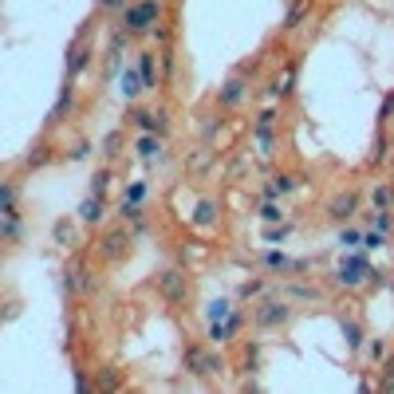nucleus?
I'll list each match as a JSON object with an SVG mask.
<instances>
[{"label": "nucleus", "mask_w": 394, "mask_h": 394, "mask_svg": "<svg viewBox=\"0 0 394 394\" xmlns=\"http://www.w3.org/2000/svg\"><path fill=\"white\" fill-rule=\"evenodd\" d=\"M245 95H248L245 75H229L221 83V91H217V107H221V111H237V107L245 103Z\"/></svg>", "instance_id": "6"}, {"label": "nucleus", "mask_w": 394, "mask_h": 394, "mask_svg": "<svg viewBox=\"0 0 394 394\" xmlns=\"http://www.w3.org/2000/svg\"><path fill=\"white\" fill-rule=\"evenodd\" d=\"M241 323H245V316H241V311L225 316V320H213V323H209V339H213L217 347H221V343H233V335L241 332Z\"/></svg>", "instance_id": "11"}, {"label": "nucleus", "mask_w": 394, "mask_h": 394, "mask_svg": "<svg viewBox=\"0 0 394 394\" xmlns=\"http://www.w3.org/2000/svg\"><path fill=\"white\" fill-rule=\"evenodd\" d=\"M260 221H268V225H280L284 221V209L272 201V197H264V205H260Z\"/></svg>", "instance_id": "28"}, {"label": "nucleus", "mask_w": 394, "mask_h": 394, "mask_svg": "<svg viewBox=\"0 0 394 394\" xmlns=\"http://www.w3.org/2000/svg\"><path fill=\"white\" fill-rule=\"evenodd\" d=\"M48 158H51V154H48V146H36V154H28V158H24V166H28V170H40V166H44Z\"/></svg>", "instance_id": "37"}, {"label": "nucleus", "mask_w": 394, "mask_h": 394, "mask_svg": "<svg viewBox=\"0 0 394 394\" xmlns=\"http://www.w3.org/2000/svg\"><path fill=\"white\" fill-rule=\"evenodd\" d=\"M370 205L375 209H394V185L391 182H379L370 189Z\"/></svg>", "instance_id": "22"}, {"label": "nucleus", "mask_w": 394, "mask_h": 394, "mask_svg": "<svg viewBox=\"0 0 394 394\" xmlns=\"http://www.w3.org/2000/svg\"><path fill=\"white\" fill-rule=\"evenodd\" d=\"M363 280H370V264L363 257H355V252H351V257L335 268V284H339V288H359Z\"/></svg>", "instance_id": "5"}, {"label": "nucleus", "mask_w": 394, "mask_h": 394, "mask_svg": "<svg viewBox=\"0 0 394 394\" xmlns=\"http://www.w3.org/2000/svg\"><path fill=\"white\" fill-rule=\"evenodd\" d=\"M119 154H123V135L111 130V135L103 138V158H119Z\"/></svg>", "instance_id": "31"}, {"label": "nucleus", "mask_w": 394, "mask_h": 394, "mask_svg": "<svg viewBox=\"0 0 394 394\" xmlns=\"http://www.w3.org/2000/svg\"><path fill=\"white\" fill-rule=\"evenodd\" d=\"M308 0H292V4H288V12H284V32H296V28L304 24V16H308Z\"/></svg>", "instance_id": "20"}, {"label": "nucleus", "mask_w": 394, "mask_h": 394, "mask_svg": "<svg viewBox=\"0 0 394 394\" xmlns=\"http://www.w3.org/2000/svg\"><path fill=\"white\" fill-rule=\"evenodd\" d=\"M252 135H257L260 154H272V146H276V111H260L257 123H252Z\"/></svg>", "instance_id": "10"}, {"label": "nucleus", "mask_w": 394, "mask_h": 394, "mask_svg": "<svg viewBox=\"0 0 394 394\" xmlns=\"http://www.w3.org/2000/svg\"><path fill=\"white\" fill-rule=\"evenodd\" d=\"M20 233H24V225H20V217H12V221H4V241H8V245H16V241H20Z\"/></svg>", "instance_id": "35"}, {"label": "nucleus", "mask_w": 394, "mask_h": 394, "mask_svg": "<svg viewBox=\"0 0 394 394\" xmlns=\"http://www.w3.org/2000/svg\"><path fill=\"white\" fill-rule=\"evenodd\" d=\"M79 225H103V217H107V205H103V197L98 194H87L83 201H79Z\"/></svg>", "instance_id": "14"}, {"label": "nucleus", "mask_w": 394, "mask_h": 394, "mask_svg": "<svg viewBox=\"0 0 394 394\" xmlns=\"http://www.w3.org/2000/svg\"><path fill=\"white\" fill-rule=\"evenodd\" d=\"M233 300H213V304H209V308H205V320H225V316H233Z\"/></svg>", "instance_id": "26"}, {"label": "nucleus", "mask_w": 394, "mask_h": 394, "mask_svg": "<svg viewBox=\"0 0 394 394\" xmlns=\"http://www.w3.org/2000/svg\"><path fill=\"white\" fill-rule=\"evenodd\" d=\"M146 197H150V185H146V182H130V185H126V194H123V201H135V205H142Z\"/></svg>", "instance_id": "29"}, {"label": "nucleus", "mask_w": 394, "mask_h": 394, "mask_svg": "<svg viewBox=\"0 0 394 394\" xmlns=\"http://www.w3.org/2000/svg\"><path fill=\"white\" fill-rule=\"evenodd\" d=\"M135 150H138V158H142V162H162V158H166V138H162V135H146V130H142V135L135 138Z\"/></svg>", "instance_id": "12"}, {"label": "nucleus", "mask_w": 394, "mask_h": 394, "mask_svg": "<svg viewBox=\"0 0 394 394\" xmlns=\"http://www.w3.org/2000/svg\"><path fill=\"white\" fill-rule=\"evenodd\" d=\"M87 60H91V51H87L83 44H75V48L67 51V75H79L87 67Z\"/></svg>", "instance_id": "25"}, {"label": "nucleus", "mask_w": 394, "mask_h": 394, "mask_svg": "<svg viewBox=\"0 0 394 394\" xmlns=\"http://www.w3.org/2000/svg\"><path fill=\"white\" fill-rule=\"evenodd\" d=\"M379 386H382V391H394V359H386V363H382Z\"/></svg>", "instance_id": "38"}, {"label": "nucleus", "mask_w": 394, "mask_h": 394, "mask_svg": "<svg viewBox=\"0 0 394 394\" xmlns=\"http://www.w3.org/2000/svg\"><path fill=\"white\" fill-rule=\"evenodd\" d=\"M107 12H126V0H98Z\"/></svg>", "instance_id": "43"}, {"label": "nucleus", "mask_w": 394, "mask_h": 394, "mask_svg": "<svg viewBox=\"0 0 394 394\" xmlns=\"http://www.w3.org/2000/svg\"><path fill=\"white\" fill-rule=\"evenodd\" d=\"M87 154H91V142H75V146H71V154H67V158H71V162H83Z\"/></svg>", "instance_id": "40"}, {"label": "nucleus", "mask_w": 394, "mask_h": 394, "mask_svg": "<svg viewBox=\"0 0 394 394\" xmlns=\"http://www.w3.org/2000/svg\"><path fill=\"white\" fill-rule=\"evenodd\" d=\"M386 154H391V146H386V138H379V142H375V154H370V162H386Z\"/></svg>", "instance_id": "42"}, {"label": "nucleus", "mask_w": 394, "mask_h": 394, "mask_svg": "<svg viewBox=\"0 0 394 394\" xmlns=\"http://www.w3.org/2000/svg\"><path fill=\"white\" fill-rule=\"evenodd\" d=\"M154 51H138V71H142V83H146V91H154L158 87V67H154Z\"/></svg>", "instance_id": "19"}, {"label": "nucleus", "mask_w": 394, "mask_h": 394, "mask_svg": "<svg viewBox=\"0 0 394 394\" xmlns=\"http://www.w3.org/2000/svg\"><path fill=\"white\" fill-rule=\"evenodd\" d=\"M126 252H130V233H126V229H111V233L98 241V257L107 260V264L123 260Z\"/></svg>", "instance_id": "7"}, {"label": "nucleus", "mask_w": 394, "mask_h": 394, "mask_svg": "<svg viewBox=\"0 0 394 394\" xmlns=\"http://www.w3.org/2000/svg\"><path fill=\"white\" fill-rule=\"evenodd\" d=\"M359 213V194L355 189H343V194H335L332 201H327V217H332V221H351V217H355Z\"/></svg>", "instance_id": "9"}, {"label": "nucleus", "mask_w": 394, "mask_h": 394, "mask_svg": "<svg viewBox=\"0 0 394 394\" xmlns=\"http://www.w3.org/2000/svg\"><path fill=\"white\" fill-rule=\"evenodd\" d=\"M343 339H347V351H359L363 339H367V335H363V323H359V320H343Z\"/></svg>", "instance_id": "24"}, {"label": "nucleus", "mask_w": 394, "mask_h": 394, "mask_svg": "<svg viewBox=\"0 0 394 394\" xmlns=\"http://www.w3.org/2000/svg\"><path fill=\"white\" fill-rule=\"evenodd\" d=\"M51 241H55L60 248H75V245H79V229H75V221H67V217L55 221V225H51Z\"/></svg>", "instance_id": "17"}, {"label": "nucleus", "mask_w": 394, "mask_h": 394, "mask_svg": "<svg viewBox=\"0 0 394 394\" xmlns=\"http://www.w3.org/2000/svg\"><path fill=\"white\" fill-rule=\"evenodd\" d=\"M95 386H98V391H123V386H126L123 370H119V367H103V370H98V379H95Z\"/></svg>", "instance_id": "21"}, {"label": "nucleus", "mask_w": 394, "mask_h": 394, "mask_svg": "<svg viewBox=\"0 0 394 394\" xmlns=\"http://www.w3.org/2000/svg\"><path fill=\"white\" fill-rule=\"evenodd\" d=\"M260 292H264V280H245L237 296H241V300H252V296H260Z\"/></svg>", "instance_id": "39"}, {"label": "nucleus", "mask_w": 394, "mask_h": 394, "mask_svg": "<svg viewBox=\"0 0 394 394\" xmlns=\"http://www.w3.org/2000/svg\"><path fill=\"white\" fill-rule=\"evenodd\" d=\"M107 185H111V170H107V166H103V170L95 173V178H91V194H107Z\"/></svg>", "instance_id": "33"}, {"label": "nucleus", "mask_w": 394, "mask_h": 394, "mask_svg": "<svg viewBox=\"0 0 394 394\" xmlns=\"http://www.w3.org/2000/svg\"><path fill=\"white\" fill-rule=\"evenodd\" d=\"M119 91H123L126 103H135V98L146 91V83H142V71H138V63H130V67H123V71H119Z\"/></svg>", "instance_id": "13"}, {"label": "nucleus", "mask_w": 394, "mask_h": 394, "mask_svg": "<svg viewBox=\"0 0 394 394\" xmlns=\"http://www.w3.org/2000/svg\"><path fill=\"white\" fill-rule=\"evenodd\" d=\"M213 221H217V205H213L209 197H205V201H197V209H194V225H197V229H209Z\"/></svg>", "instance_id": "23"}, {"label": "nucleus", "mask_w": 394, "mask_h": 394, "mask_svg": "<svg viewBox=\"0 0 394 394\" xmlns=\"http://www.w3.org/2000/svg\"><path fill=\"white\" fill-rule=\"evenodd\" d=\"M288 320H292V304L288 300H264V304L252 308V323H257L260 332H276Z\"/></svg>", "instance_id": "4"}, {"label": "nucleus", "mask_w": 394, "mask_h": 394, "mask_svg": "<svg viewBox=\"0 0 394 394\" xmlns=\"http://www.w3.org/2000/svg\"><path fill=\"white\" fill-rule=\"evenodd\" d=\"M0 217H4V221L20 217V209H16V185L12 182H0Z\"/></svg>", "instance_id": "18"}, {"label": "nucleus", "mask_w": 394, "mask_h": 394, "mask_svg": "<svg viewBox=\"0 0 394 394\" xmlns=\"http://www.w3.org/2000/svg\"><path fill=\"white\" fill-rule=\"evenodd\" d=\"M288 233H292L288 225H284V229H280V225H276V229H268V233H264V241H268V245H276V241H284V237H288Z\"/></svg>", "instance_id": "41"}, {"label": "nucleus", "mask_w": 394, "mask_h": 394, "mask_svg": "<svg viewBox=\"0 0 394 394\" xmlns=\"http://www.w3.org/2000/svg\"><path fill=\"white\" fill-rule=\"evenodd\" d=\"M158 20H162L158 0H135V4H126V12H123V32L126 36H150Z\"/></svg>", "instance_id": "1"}, {"label": "nucleus", "mask_w": 394, "mask_h": 394, "mask_svg": "<svg viewBox=\"0 0 394 394\" xmlns=\"http://www.w3.org/2000/svg\"><path fill=\"white\" fill-rule=\"evenodd\" d=\"M391 241V233H382V229H370V233H363V248H382Z\"/></svg>", "instance_id": "34"}, {"label": "nucleus", "mask_w": 394, "mask_h": 394, "mask_svg": "<svg viewBox=\"0 0 394 394\" xmlns=\"http://www.w3.org/2000/svg\"><path fill=\"white\" fill-rule=\"evenodd\" d=\"M339 245L343 248H363V229H355V225H351V229H339Z\"/></svg>", "instance_id": "30"}, {"label": "nucleus", "mask_w": 394, "mask_h": 394, "mask_svg": "<svg viewBox=\"0 0 394 394\" xmlns=\"http://www.w3.org/2000/svg\"><path fill=\"white\" fill-rule=\"evenodd\" d=\"M130 123L138 126V130H146V135H170V111H130Z\"/></svg>", "instance_id": "8"}, {"label": "nucleus", "mask_w": 394, "mask_h": 394, "mask_svg": "<svg viewBox=\"0 0 394 394\" xmlns=\"http://www.w3.org/2000/svg\"><path fill=\"white\" fill-rule=\"evenodd\" d=\"M67 111H71V87H63L60 103H55V111H51V123H60V119H63Z\"/></svg>", "instance_id": "32"}, {"label": "nucleus", "mask_w": 394, "mask_h": 394, "mask_svg": "<svg viewBox=\"0 0 394 394\" xmlns=\"http://www.w3.org/2000/svg\"><path fill=\"white\" fill-rule=\"evenodd\" d=\"M367 359L382 367V363L391 359V347H386V339H370V343H367Z\"/></svg>", "instance_id": "27"}, {"label": "nucleus", "mask_w": 394, "mask_h": 394, "mask_svg": "<svg viewBox=\"0 0 394 394\" xmlns=\"http://www.w3.org/2000/svg\"><path fill=\"white\" fill-rule=\"evenodd\" d=\"M288 296H292V300H316V288H308V284H288Z\"/></svg>", "instance_id": "36"}, {"label": "nucleus", "mask_w": 394, "mask_h": 394, "mask_svg": "<svg viewBox=\"0 0 394 394\" xmlns=\"http://www.w3.org/2000/svg\"><path fill=\"white\" fill-rule=\"evenodd\" d=\"M300 178H296V173H276V178H272L268 185H264V197H272V201H280V197H288L292 194V189H300Z\"/></svg>", "instance_id": "15"}, {"label": "nucleus", "mask_w": 394, "mask_h": 394, "mask_svg": "<svg viewBox=\"0 0 394 394\" xmlns=\"http://www.w3.org/2000/svg\"><path fill=\"white\" fill-rule=\"evenodd\" d=\"M260 264L268 272H284V276H292V272H300V260H292L288 252H276V248H268L264 257H260Z\"/></svg>", "instance_id": "16"}, {"label": "nucleus", "mask_w": 394, "mask_h": 394, "mask_svg": "<svg viewBox=\"0 0 394 394\" xmlns=\"http://www.w3.org/2000/svg\"><path fill=\"white\" fill-rule=\"evenodd\" d=\"M185 367H189V375H201V379H221L225 370H229L217 351H205V347H197V343L185 347Z\"/></svg>", "instance_id": "2"}, {"label": "nucleus", "mask_w": 394, "mask_h": 394, "mask_svg": "<svg viewBox=\"0 0 394 394\" xmlns=\"http://www.w3.org/2000/svg\"><path fill=\"white\" fill-rule=\"evenodd\" d=\"M154 288H158V296L166 304H185L189 300V276L182 268H162L154 276Z\"/></svg>", "instance_id": "3"}]
</instances>
